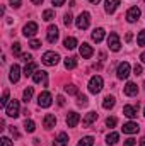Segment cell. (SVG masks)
I'll return each mask as SVG.
<instances>
[{"mask_svg":"<svg viewBox=\"0 0 145 146\" xmlns=\"http://www.w3.org/2000/svg\"><path fill=\"white\" fill-rule=\"evenodd\" d=\"M55 124H56V117L53 114H46L44 119H43V126L46 129H51V127H55Z\"/></svg>","mask_w":145,"mask_h":146,"instance_id":"cell-21","label":"cell"},{"mask_svg":"<svg viewBox=\"0 0 145 146\" xmlns=\"http://www.w3.org/2000/svg\"><path fill=\"white\" fill-rule=\"evenodd\" d=\"M116 122H118L116 117H108V119H106V126H108V127H114Z\"/></svg>","mask_w":145,"mask_h":146,"instance_id":"cell-37","label":"cell"},{"mask_svg":"<svg viewBox=\"0 0 145 146\" xmlns=\"http://www.w3.org/2000/svg\"><path fill=\"white\" fill-rule=\"evenodd\" d=\"M114 104H116V100H114V97H113V95H106V97H104V100H103V107H104L106 110L113 109V107H114Z\"/></svg>","mask_w":145,"mask_h":146,"instance_id":"cell-23","label":"cell"},{"mask_svg":"<svg viewBox=\"0 0 145 146\" xmlns=\"http://www.w3.org/2000/svg\"><path fill=\"white\" fill-rule=\"evenodd\" d=\"M36 73V63H26V68H24V75L26 76H33Z\"/></svg>","mask_w":145,"mask_h":146,"instance_id":"cell-24","label":"cell"},{"mask_svg":"<svg viewBox=\"0 0 145 146\" xmlns=\"http://www.w3.org/2000/svg\"><path fill=\"white\" fill-rule=\"evenodd\" d=\"M10 133H12V136H14V138H19V131H17L14 126H10Z\"/></svg>","mask_w":145,"mask_h":146,"instance_id":"cell-47","label":"cell"},{"mask_svg":"<svg viewBox=\"0 0 145 146\" xmlns=\"http://www.w3.org/2000/svg\"><path fill=\"white\" fill-rule=\"evenodd\" d=\"M79 53H80V56H82V58L89 60V58L94 54V49H92V46H89L87 42H82V46L79 48Z\"/></svg>","mask_w":145,"mask_h":146,"instance_id":"cell-11","label":"cell"},{"mask_svg":"<svg viewBox=\"0 0 145 146\" xmlns=\"http://www.w3.org/2000/svg\"><path fill=\"white\" fill-rule=\"evenodd\" d=\"M144 87H145V83H144Z\"/></svg>","mask_w":145,"mask_h":146,"instance_id":"cell-54","label":"cell"},{"mask_svg":"<svg viewBox=\"0 0 145 146\" xmlns=\"http://www.w3.org/2000/svg\"><path fill=\"white\" fill-rule=\"evenodd\" d=\"M140 60H142V61H144V63H145V51H144V53H142V54H140Z\"/></svg>","mask_w":145,"mask_h":146,"instance_id":"cell-50","label":"cell"},{"mask_svg":"<svg viewBox=\"0 0 145 146\" xmlns=\"http://www.w3.org/2000/svg\"><path fill=\"white\" fill-rule=\"evenodd\" d=\"M7 104H9V90L5 88L3 90V95H2V99H0V107H7Z\"/></svg>","mask_w":145,"mask_h":146,"instance_id":"cell-33","label":"cell"},{"mask_svg":"<svg viewBox=\"0 0 145 146\" xmlns=\"http://www.w3.org/2000/svg\"><path fill=\"white\" fill-rule=\"evenodd\" d=\"M31 2H33V3H34V5H41V3H43V2H44V0H31Z\"/></svg>","mask_w":145,"mask_h":146,"instance_id":"cell-49","label":"cell"},{"mask_svg":"<svg viewBox=\"0 0 145 146\" xmlns=\"http://www.w3.org/2000/svg\"><path fill=\"white\" fill-rule=\"evenodd\" d=\"M119 3H121V0H106V2H104V10H106L108 14H113V12L118 9Z\"/></svg>","mask_w":145,"mask_h":146,"instance_id":"cell-19","label":"cell"},{"mask_svg":"<svg viewBox=\"0 0 145 146\" xmlns=\"http://www.w3.org/2000/svg\"><path fill=\"white\" fill-rule=\"evenodd\" d=\"M138 94V87H137V83H133V82H128L126 85H125V95H128V97H133V95H137Z\"/></svg>","mask_w":145,"mask_h":146,"instance_id":"cell-18","label":"cell"},{"mask_svg":"<svg viewBox=\"0 0 145 146\" xmlns=\"http://www.w3.org/2000/svg\"><path fill=\"white\" fill-rule=\"evenodd\" d=\"M58 37H60V31H58V27L56 26H50L48 27V34H46V39H48V42H56L58 41Z\"/></svg>","mask_w":145,"mask_h":146,"instance_id":"cell-8","label":"cell"},{"mask_svg":"<svg viewBox=\"0 0 145 146\" xmlns=\"http://www.w3.org/2000/svg\"><path fill=\"white\" fill-rule=\"evenodd\" d=\"M108 46L111 51H119V48H121V42H119V36L116 34V33H111L108 37Z\"/></svg>","mask_w":145,"mask_h":146,"instance_id":"cell-6","label":"cell"},{"mask_svg":"<svg viewBox=\"0 0 145 146\" xmlns=\"http://www.w3.org/2000/svg\"><path fill=\"white\" fill-rule=\"evenodd\" d=\"M53 146H68V134H67V133H60V134L55 138Z\"/></svg>","mask_w":145,"mask_h":146,"instance_id":"cell-17","label":"cell"},{"mask_svg":"<svg viewBox=\"0 0 145 146\" xmlns=\"http://www.w3.org/2000/svg\"><path fill=\"white\" fill-rule=\"evenodd\" d=\"M51 102H53V99H51V94H50V92L39 94V97H38V106H39V107H50Z\"/></svg>","mask_w":145,"mask_h":146,"instance_id":"cell-7","label":"cell"},{"mask_svg":"<svg viewBox=\"0 0 145 146\" xmlns=\"http://www.w3.org/2000/svg\"><path fill=\"white\" fill-rule=\"evenodd\" d=\"M9 78H10L12 83H17V82H19V78H21V68H19V65H12V66H10V75H9Z\"/></svg>","mask_w":145,"mask_h":146,"instance_id":"cell-15","label":"cell"},{"mask_svg":"<svg viewBox=\"0 0 145 146\" xmlns=\"http://www.w3.org/2000/svg\"><path fill=\"white\" fill-rule=\"evenodd\" d=\"M91 3H97V2H101V0H89Z\"/></svg>","mask_w":145,"mask_h":146,"instance_id":"cell-52","label":"cell"},{"mask_svg":"<svg viewBox=\"0 0 145 146\" xmlns=\"http://www.w3.org/2000/svg\"><path fill=\"white\" fill-rule=\"evenodd\" d=\"M33 80H34V83H44V85H48V73L43 72V70H36V73L33 75Z\"/></svg>","mask_w":145,"mask_h":146,"instance_id":"cell-13","label":"cell"},{"mask_svg":"<svg viewBox=\"0 0 145 146\" xmlns=\"http://www.w3.org/2000/svg\"><path fill=\"white\" fill-rule=\"evenodd\" d=\"M97 121V112H89L84 119H82V126L84 127H89L92 122H96Z\"/></svg>","mask_w":145,"mask_h":146,"instance_id":"cell-20","label":"cell"},{"mask_svg":"<svg viewBox=\"0 0 145 146\" xmlns=\"http://www.w3.org/2000/svg\"><path fill=\"white\" fill-rule=\"evenodd\" d=\"M130 63L128 61H123V63H119L118 65V68H116V76L119 78V80H126L128 78V75H130Z\"/></svg>","mask_w":145,"mask_h":146,"instance_id":"cell-4","label":"cell"},{"mask_svg":"<svg viewBox=\"0 0 145 146\" xmlns=\"http://www.w3.org/2000/svg\"><path fill=\"white\" fill-rule=\"evenodd\" d=\"M123 133L125 134H137L138 131H140V126L137 124V122H126V124H123Z\"/></svg>","mask_w":145,"mask_h":146,"instance_id":"cell-12","label":"cell"},{"mask_svg":"<svg viewBox=\"0 0 145 146\" xmlns=\"http://www.w3.org/2000/svg\"><path fill=\"white\" fill-rule=\"evenodd\" d=\"M36 33H38V24L36 22H28V24L24 26V29H22V34L26 37H33Z\"/></svg>","mask_w":145,"mask_h":146,"instance_id":"cell-10","label":"cell"},{"mask_svg":"<svg viewBox=\"0 0 145 146\" xmlns=\"http://www.w3.org/2000/svg\"><path fill=\"white\" fill-rule=\"evenodd\" d=\"M65 68L67 70H73V68H77V60L75 58H65Z\"/></svg>","mask_w":145,"mask_h":146,"instance_id":"cell-29","label":"cell"},{"mask_svg":"<svg viewBox=\"0 0 145 146\" xmlns=\"http://www.w3.org/2000/svg\"><path fill=\"white\" fill-rule=\"evenodd\" d=\"M5 114L9 115V117H17L19 115V100H10L9 104H7V107H5Z\"/></svg>","mask_w":145,"mask_h":146,"instance_id":"cell-5","label":"cell"},{"mask_svg":"<svg viewBox=\"0 0 145 146\" xmlns=\"http://www.w3.org/2000/svg\"><path fill=\"white\" fill-rule=\"evenodd\" d=\"M24 129H26L28 133H34V129H36V124H34V121H31V119H26V121H24Z\"/></svg>","mask_w":145,"mask_h":146,"instance_id":"cell-28","label":"cell"},{"mask_svg":"<svg viewBox=\"0 0 145 146\" xmlns=\"http://www.w3.org/2000/svg\"><path fill=\"white\" fill-rule=\"evenodd\" d=\"M103 85H104V82H103V76H99V75H94L91 80H89V92L91 94H99L101 90H103Z\"/></svg>","mask_w":145,"mask_h":146,"instance_id":"cell-1","label":"cell"},{"mask_svg":"<svg viewBox=\"0 0 145 146\" xmlns=\"http://www.w3.org/2000/svg\"><path fill=\"white\" fill-rule=\"evenodd\" d=\"M56 100H58V106H60V107H63V106H65V99H63V95H58V97H56Z\"/></svg>","mask_w":145,"mask_h":146,"instance_id":"cell-45","label":"cell"},{"mask_svg":"<svg viewBox=\"0 0 145 146\" xmlns=\"http://www.w3.org/2000/svg\"><path fill=\"white\" fill-rule=\"evenodd\" d=\"M29 46H31L33 49H38V48L41 46V41H38V39H33V41L29 42Z\"/></svg>","mask_w":145,"mask_h":146,"instance_id":"cell-40","label":"cell"},{"mask_svg":"<svg viewBox=\"0 0 145 146\" xmlns=\"http://www.w3.org/2000/svg\"><path fill=\"white\" fill-rule=\"evenodd\" d=\"M92 145H94V138H92V136H85V138H82V139L79 141L77 146H92Z\"/></svg>","mask_w":145,"mask_h":146,"instance_id":"cell-30","label":"cell"},{"mask_svg":"<svg viewBox=\"0 0 145 146\" xmlns=\"http://www.w3.org/2000/svg\"><path fill=\"white\" fill-rule=\"evenodd\" d=\"M144 2H145V0H144Z\"/></svg>","mask_w":145,"mask_h":146,"instance_id":"cell-55","label":"cell"},{"mask_svg":"<svg viewBox=\"0 0 145 146\" xmlns=\"http://www.w3.org/2000/svg\"><path fill=\"white\" fill-rule=\"evenodd\" d=\"M55 19V10H44L43 12V21H46V22H50V21H53Z\"/></svg>","mask_w":145,"mask_h":146,"instance_id":"cell-31","label":"cell"},{"mask_svg":"<svg viewBox=\"0 0 145 146\" xmlns=\"http://www.w3.org/2000/svg\"><path fill=\"white\" fill-rule=\"evenodd\" d=\"M65 92H67L68 95H77V94H79V88H77L75 85H67V87H65Z\"/></svg>","mask_w":145,"mask_h":146,"instance_id":"cell-34","label":"cell"},{"mask_svg":"<svg viewBox=\"0 0 145 146\" xmlns=\"http://www.w3.org/2000/svg\"><path fill=\"white\" fill-rule=\"evenodd\" d=\"M125 17H126L128 22H137L138 17H140V9H138V7H130Z\"/></svg>","mask_w":145,"mask_h":146,"instance_id":"cell-9","label":"cell"},{"mask_svg":"<svg viewBox=\"0 0 145 146\" xmlns=\"http://www.w3.org/2000/svg\"><path fill=\"white\" fill-rule=\"evenodd\" d=\"M87 104H89L87 95H77V106H79V107H85Z\"/></svg>","mask_w":145,"mask_h":146,"instance_id":"cell-32","label":"cell"},{"mask_svg":"<svg viewBox=\"0 0 145 146\" xmlns=\"http://www.w3.org/2000/svg\"><path fill=\"white\" fill-rule=\"evenodd\" d=\"M104 34H106L104 29H103V27H97V29L92 31V39H94L96 42H101V41L104 39Z\"/></svg>","mask_w":145,"mask_h":146,"instance_id":"cell-22","label":"cell"},{"mask_svg":"<svg viewBox=\"0 0 145 146\" xmlns=\"http://www.w3.org/2000/svg\"><path fill=\"white\" fill-rule=\"evenodd\" d=\"M75 24H77V27H79L80 31L87 29V27H89V24H91V14H89V12H82V14H79V17H77V21H75Z\"/></svg>","mask_w":145,"mask_h":146,"instance_id":"cell-3","label":"cell"},{"mask_svg":"<svg viewBox=\"0 0 145 146\" xmlns=\"http://www.w3.org/2000/svg\"><path fill=\"white\" fill-rule=\"evenodd\" d=\"M137 42H138V46H145V31H140V34L137 37Z\"/></svg>","mask_w":145,"mask_h":146,"instance_id":"cell-36","label":"cell"},{"mask_svg":"<svg viewBox=\"0 0 145 146\" xmlns=\"http://www.w3.org/2000/svg\"><path fill=\"white\" fill-rule=\"evenodd\" d=\"M118 141H119V134H118V133H109L108 136H106V143L111 145V146L116 145Z\"/></svg>","mask_w":145,"mask_h":146,"instance_id":"cell-25","label":"cell"},{"mask_svg":"<svg viewBox=\"0 0 145 146\" xmlns=\"http://www.w3.org/2000/svg\"><path fill=\"white\" fill-rule=\"evenodd\" d=\"M33 94H34V88H33V87H28V88L24 90V94H22V100L28 104V102L33 99Z\"/></svg>","mask_w":145,"mask_h":146,"instance_id":"cell-26","label":"cell"},{"mask_svg":"<svg viewBox=\"0 0 145 146\" xmlns=\"http://www.w3.org/2000/svg\"><path fill=\"white\" fill-rule=\"evenodd\" d=\"M140 146H145V138H142V139H140Z\"/></svg>","mask_w":145,"mask_h":146,"instance_id":"cell-51","label":"cell"},{"mask_svg":"<svg viewBox=\"0 0 145 146\" xmlns=\"http://www.w3.org/2000/svg\"><path fill=\"white\" fill-rule=\"evenodd\" d=\"M9 3H10V7H14V9H19L21 7V0H9Z\"/></svg>","mask_w":145,"mask_h":146,"instance_id":"cell-41","label":"cell"},{"mask_svg":"<svg viewBox=\"0 0 145 146\" xmlns=\"http://www.w3.org/2000/svg\"><path fill=\"white\" fill-rule=\"evenodd\" d=\"M75 46H77V39H75V37H72V36L67 37V39L63 41V48H67V49H73Z\"/></svg>","mask_w":145,"mask_h":146,"instance_id":"cell-27","label":"cell"},{"mask_svg":"<svg viewBox=\"0 0 145 146\" xmlns=\"http://www.w3.org/2000/svg\"><path fill=\"white\" fill-rule=\"evenodd\" d=\"M72 21H73V17L70 15V14H65V17H63V22H65V26L68 27V26H72Z\"/></svg>","mask_w":145,"mask_h":146,"instance_id":"cell-38","label":"cell"},{"mask_svg":"<svg viewBox=\"0 0 145 146\" xmlns=\"http://www.w3.org/2000/svg\"><path fill=\"white\" fill-rule=\"evenodd\" d=\"M135 145H137V141H135L133 138H128V139L123 143V146H135Z\"/></svg>","mask_w":145,"mask_h":146,"instance_id":"cell-42","label":"cell"},{"mask_svg":"<svg viewBox=\"0 0 145 146\" xmlns=\"http://www.w3.org/2000/svg\"><path fill=\"white\" fill-rule=\"evenodd\" d=\"M12 53L15 54V56H21L22 53H21V42H14L12 44Z\"/></svg>","mask_w":145,"mask_h":146,"instance_id":"cell-35","label":"cell"},{"mask_svg":"<svg viewBox=\"0 0 145 146\" xmlns=\"http://www.w3.org/2000/svg\"><path fill=\"white\" fill-rule=\"evenodd\" d=\"M21 58H22L26 63H31V61H33V56H31V54H28V53H26V54H21Z\"/></svg>","mask_w":145,"mask_h":146,"instance_id":"cell-43","label":"cell"},{"mask_svg":"<svg viewBox=\"0 0 145 146\" xmlns=\"http://www.w3.org/2000/svg\"><path fill=\"white\" fill-rule=\"evenodd\" d=\"M65 121H67V126H68V127H75V126L80 122V115H79L77 112H68Z\"/></svg>","mask_w":145,"mask_h":146,"instance_id":"cell-14","label":"cell"},{"mask_svg":"<svg viewBox=\"0 0 145 146\" xmlns=\"http://www.w3.org/2000/svg\"><path fill=\"white\" fill-rule=\"evenodd\" d=\"M125 39H126V42H130V41L133 39V36H132V33H128V34H126V37H125Z\"/></svg>","mask_w":145,"mask_h":146,"instance_id":"cell-48","label":"cell"},{"mask_svg":"<svg viewBox=\"0 0 145 146\" xmlns=\"http://www.w3.org/2000/svg\"><path fill=\"white\" fill-rule=\"evenodd\" d=\"M51 3H53L55 7H62V5L65 3V0H51Z\"/></svg>","mask_w":145,"mask_h":146,"instance_id":"cell-46","label":"cell"},{"mask_svg":"<svg viewBox=\"0 0 145 146\" xmlns=\"http://www.w3.org/2000/svg\"><path fill=\"white\" fill-rule=\"evenodd\" d=\"M0 146H12V141H10L9 138H5V136H3V138L0 139Z\"/></svg>","mask_w":145,"mask_h":146,"instance_id":"cell-39","label":"cell"},{"mask_svg":"<svg viewBox=\"0 0 145 146\" xmlns=\"http://www.w3.org/2000/svg\"><path fill=\"white\" fill-rule=\"evenodd\" d=\"M137 112H138V104L137 106H125L123 107V115H126L130 119L137 117Z\"/></svg>","mask_w":145,"mask_h":146,"instance_id":"cell-16","label":"cell"},{"mask_svg":"<svg viewBox=\"0 0 145 146\" xmlns=\"http://www.w3.org/2000/svg\"><path fill=\"white\" fill-rule=\"evenodd\" d=\"M133 73H135L137 76L142 75V66H140V65H135V66H133Z\"/></svg>","mask_w":145,"mask_h":146,"instance_id":"cell-44","label":"cell"},{"mask_svg":"<svg viewBox=\"0 0 145 146\" xmlns=\"http://www.w3.org/2000/svg\"><path fill=\"white\" fill-rule=\"evenodd\" d=\"M41 61H43L46 66H55V65H58V61H60V54L55 53V51H46V53L43 54Z\"/></svg>","mask_w":145,"mask_h":146,"instance_id":"cell-2","label":"cell"},{"mask_svg":"<svg viewBox=\"0 0 145 146\" xmlns=\"http://www.w3.org/2000/svg\"><path fill=\"white\" fill-rule=\"evenodd\" d=\"M144 115H145V109H144Z\"/></svg>","mask_w":145,"mask_h":146,"instance_id":"cell-53","label":"cell"}]
</instances>
